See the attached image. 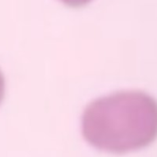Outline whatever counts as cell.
<instances>
[{
	"instance_id": "1",
	"label": "cell",
	"mask_w": 157,
	"mask_h": 157,
	"mask_svg": "<svg viewBox=\"0 0 157 157\" xmlns=\"http://www.w3.org/2000/svg\"><path fill=\"white\" fill-rule=\"evenodd\" d=\"M83 131L98 149L123 154L149 145L157 137V102L143 92H121L93 102Z\"/></svg>"
},
{
	"instance_id": "2",
	"label": "cell",
	"mask_w": 157,
	"mask_h": 157,
	"mask_svg": "<svg viewBox=\"0 0 157 157\" xmlns=\"http://www.w3.org/2000/svg\"><path fill=\"white\" fill-rule=\"evenodd\" d=\"M64 5L71 6V7H81L88 3H90L92 0H61Z\"/></svg>"
},
{
	"instance_id": "3",
	"label": "cell",
	"mask_w": 157,
	"mask_h": 157,
	"mask_svg": "<svg viewBox=\"0 0 157 157\" xmlns=\"http://www.w3.org/2000/svg\"><path fill=\"white\" fill-rule=\"evenodd\" d=\"M3 86H4V80H3V76L0 73V96L3 93Z\"/></svg>"
}]
</instances>
